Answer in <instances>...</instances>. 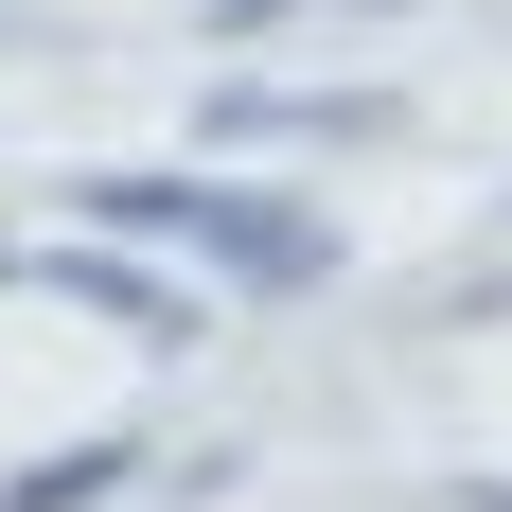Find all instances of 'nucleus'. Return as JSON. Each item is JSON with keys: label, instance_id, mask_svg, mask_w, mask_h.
<instances>
[{"label": "nucleus", "instance_id": "obj_1", "mask_svg": "<svg viewBox=\"0 0 512 512\" xmlns=\"http://www.w3.org/2000/svg\"><path fill=\"white\" fill-rule=\"evenodd\" d=\"M106 248H195L212 283H248V301H301L336 283V212L318 195H265V177H71Z\"/></svg>", "mask_w": 512, "mask_h": 512}, {"label": "nucleus", "instance_id": "obj_2", "mask_svg": "<svg viewBox=\"0 0 512 512\" xmlns=\"http://www.w3.org/2000/svg\"><path fill=\"white\" fill-rule=\"evenodd\" d=\"M18 265H36V248H18ZM36 283H53V301H106L124 336H159V354H195V336H212V301H195V283H159V265H124V248H53Z\"/></svg>", "mask_w": 512, "mask_h": 512}, {"label": "nucleus", "instance_id": "obj_3", "mask_svg": "<svg viewBox=\"0 0 512 512\" xmlns=\"http://www.w3.org/2000/svg\"><path fill=\"white\" fill-rule=\"evenodd\" d=\"M212 124H230V142H389L407 106L389 89H230Z\"/></svg>", "mask_w": 512, "mask_h": 512}, {"label": "nucleus", "instance_id": "obj_4", "mask_svg": "<svg viewBox=\"0 0 512 512\" xmlns=\"http://www.w3.org/2000/svg\"><path fill=\"white\" fill-rule=\"evenodd\" d=\"M124 477H142V442H53V460H18V477H0V512H106Z\"/></svg>", "mask_w": 512, "mask_h": 512}]
</instances>
